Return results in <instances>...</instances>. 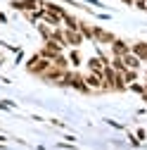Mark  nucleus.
Masks as SVG:
<instances>
[{
  "label": "nucleus",
  "instance_id": "1",
  "mask_svg": "<svg viewBox=\"0 0 147 150\" xmlns=\"http://www.w3.org/2000/svg\"><path fill=\"white\" fill-rule=\"evenodd\" d=\"M128 50H131V41L119 38V36L109 43V55H112V57H121V55H126Z\"/></svg>",
  "mask_w": 147,
  "mask_h": 150
},
{
  "label": "nucleus",
  "instance_id": "2",
  "mask_svg": "<svg viewBox=\"0 0 147 150\" xmlns=\"http://www.w3.org/2000/svg\"><path fill=\"white\" fill-rule=\"evenodd\" d=\"M64 41H66L69 48H81L85 43V36L78 29H64Z\"/></svg>",
  "mask_w": 147,
  "mask_h": 150
},
{
  "label": "nucleus",
  "instance_id": "3",
  "mask_svg": "<svg viewBox=\"0 0 147 150\" xmlns=\"http://www.w3.org/2000/svg\"><path fill=\"white\" fill-rule=\"evenodd\" d=\"M114 38H116V36H114L112 31H107L104 26L95 24V45H109Z\"/></svg>",
  "mask_w": 147,
  "mask_h": 150
},
{
  "label": "nucleus",
  "instance_id": "4",
  "mask_svg": "<svg viewBox=\"0 0 147 150\" xmlns=\"http://www.w3.org/2000/svg\"><path fill=\"white\" fill-rule=\"evenodd\" d=\"M83 76H85V83L90 86L93 93H102V71H88Z\"/></svg>",
  "mask_w": 147,
  "mask_h": 150
},
{
  "label": "nucleus",
  "instance_id": "5",
  "mask_svg": "<svg viewBox=\"0 0 147 150\" xmlns=\"http://www.w3.org/2000/svg\"><path fill=\"white\" fill-rule=\"evenodd\" d=\"M121 60H123L126 69H138V71H140V67H142V60L138 57L135 52H131V50H128L126 55H121Z\"/></svg>",
  "mask_w": 147,
  "mask_h": 150
},
{
  "label": "nucleus",
  "instance_id": "6",
  "mask_svg": "<svg viewBox=\"0 0 147 150\" xmlns=\"http://www.w3.org/2000/svg\"><path fill=\"white\" fill-rule=\"evenodd\" d=\"M85 67H88V71H102L104 69V62H102V57L95 52V55H90V57H85V62H83Z\"/></svg>",
  "mask_w": 147,
  "mask_h": 150
},
{
  "label": "nucleus",
  "instance_id": "7",
  "mask_svg": "<svg viewBox=\"0 0 147 150\" xmlns=\"http://www.w3.org/2000/svg\"><path fill=\"white\" fill-rule=\"evenodd\" d=\"M131 52H135L138 57L147 64V41H133L131 43Z\"/></svg>",
  "mask_w": 147,
  "mask_h": 150
},
{
  "label": "nucleus",
  "instance_id": "8",
  "mask_svg": "<svg viewBox=\"0 0 147 150\" xmlns=\"http://www.w3.org/2000/svg\"><path fill=\"white\" fill-rule=\"evenodd\" d=\"M66 57H69V62H71V69H78V67L85 62V57L81 55V50H78V48H71Z\"/></svg>",
  "mask_w": 147,
  "mask_h": 150
},
{
  "label": "nucleus",
  "instance_id": "9",
  "mask_svg": "<svg viewBox=\"0 0 147 150\" xmlns=\"http://www.w3.org/2000/svg\"><path fill=\"white\" fill-rule=\"evenodd\" d=\"M41 22H45L48 26H62V14H55V12H48V10H43V19Z\"/></svg>",
  "mask_w": 147,
  "mask_h": 150
},
{
  "label": "nucleus",
  "instance_id": "10",
  "mask_svg": "<svg viewBox=\"0 0 147 150\" xmlns=\"http://www.w3.org/2000/svg\"><path fill=\"white\" fill-rule=\"evenodd\" d=\"M78 31L85 36V41H93V43H95V24H90V22H78Z\"/></svg>",
  "mask_w": 147,
  "mask_h": 150
},
{
  "label": "nucleus",
  "instance_id": "11",
  "mask_svg": "<svg viewBox=\"0 0 147 150\" xmlns=\"http://www.w3.org/2000/svg\"><path fill=\"white\" fill-rule=\"evenodd\" d=\"M43 10L55 12V14H62V19H64V14H66V10L62 5H57V3H52V0H43Z\"/></svg>",
  "mask_w": 147,
  "mask_h": 150
},
{
  "label": "nucleus",
  "instance_id": "12",
  "mask_svg": "<svg viewBox=\"0 0 147 150\" xmlns=\"http://www.w3.org/2000/svg\"><path fill=\"white\" fill-rule=\"evenodd\" d=\"M36 31L41 33L43 41H50V38H52V26H48L45 22H43V24H36Z\"/></svg>",
  "mask_w": 147,
  "mask_h": 150
},
{
  "label": "nucleus",
  "instance_id": "13",
  "mask_svg": "<svg viewBox=\"0 0 147 150\" xmlns=\"http://www.w3.org/2000/svg\"><path fill=\"white\" fill-rule=\"evenodd\" d=\"M121 76H123L126 83H133V81L140 79V71H138V69H126V71H121Z\"/></svg>",
  "mask_w": 147,
  "mask_h": 150
},
{
  "label": "nucleus",
  "instance_id": "14",
  "mask_svg": "<svg viewBox=\"0 0 147 150\" xmlns=\"http://www.w3.org/2000/svg\"><path fill=\"white\" fill-rule=\"evenodd\" d=\"M62 26L64 29H78V19H76V17H74V14H64V19H62Z\"/></svg>",
  "mask_w": 147,
  "mask_h": 150
},
{
  "label": "nucleus",
  "instance_id": "15",
  "mask_svg": "<svg viewBox=\"0 0 147 150\" xmlns=\"http://www.w3.org/2000/svg\"><path fill=\"white\" fill-rule=\"evenodd\" d=\"M145 88H147V83L145 81H133V83H128V91H131V93H138V96H142V93H145Z\"/></svg>",
  "mask_w": 147,
  "mask_h": 150
},
{
  "label": "nucleus",
  "instance_id": "16",
  "mask_svg": "<svg viewBox=\"0 0 147 150\" xmlns=\"http://www.w3.org/2000/svg\"><path fill=\"white\" fill-rule=\"evenodd\" d=\"M109 64H112L119 74H121V71H126V64H123V60H121V57H112V62H109Z\"/></svg>",
  "mask_w": 147,
  "mask_h": 150
},
{
  "label": "nucleus",
  "instance_id": "17",
  "mask_svg": "<svg viewBox=\"0 0 147 150\" xmlns=\"http://www.w3.org/2000/svg\"><path fill=\"white\" fill-rule=\"evenodd\" d=\"M128 143H131V148H140L142 141H140L138 136H133V134H128Z\"/></svg>",
  "mask_w": 147,
  "mask_h": 150
},
{
  "label": "nucleus",
  "instance_id": "18",
  "mask_svg": "<svg viewBox=\"0 0 147 150\" xmlns=\"http://www.w3.org/2000/svg\"><path fill=\"white\" fill-rule=\"evenodd\" d=\"M133 7H135V10H140V12H145V10H147V0H135Z\"/></svg>",
  "mask_w": 147,
  "mask_h": 150
},
{
  "label": "nucleus",
  "instance_id": "19",
  "mask_svg": "<svg viewBox=\"0 0 147 150\" xmlns=\"http://www.w3.org/2000/svg\"><path fill=\"white\" fill-rule=\"evenodd\" d=\"M135 136H138L142 143H147V131H145V129H138V131H135Z\"/></svg>",
  "mask_w": 147,
  "mask_h": 150
},
{
  "label": "nucleus",
  "instance_id": "20",
  "mask_svg": "<svg viewBox=\"0 0 147 150\" xmlns=\"http://www.w3.org/2000/svg\"><path fill=\"white\" fill-rule=\"evenodd\" d=\"M104 124H109L112 129H126L123 124H119V122H114V119H104Z\"/></svg>",
  "mask_w": 147,
  "mask_h": 150
},
{
  "label": "nucleus",
  "instance_id": "21",
  "mask_svg": "<svg viewBox=\"0 0 147 150\" xmlns=\"http://www.w3.org/2000/svg\"><path fill=\"white\" fill-rule=\"evenodd\" d=\"M95 17L102 19V22H109V19H112V14H107V12H100V14H95Z\"/></svg>",
  "mask_w": 147,
  "mask_h": 150
},
{
  "label": "nucleus",
  "instance_id": "22",
  "mask_svg": "<svg viewBox=\"0 0 147 150\" xmlns=\"http://www.w3.org/2000/svg\"><path fill=\"white\" fill-rule=\"evenodd\" d=\"M85 3H90V5H95V7H104V5L100 3V0H85Z\"/></svg>",
  "mask_w": 147,
  "mask_h": 150
},
{
  "label": "nucleus",
  "instance_id": "23",
  "mask_svg": "<svg viewBox=\"0 0 147 150\" xmlns=\"http://www.w3.org/2000/svg\"><path fill=\"white\" fill-rule=\"evenodd\" d=\"M0 24H7V14H3V12H0Z\"/></svg>",
  "mask_w": 147,
  "mask_h": 150
},
{
  "label": "nucleus",
  "instance_id": "24",
  "mask_svg": "<svg viewBox=\"0 0 147 150\" xmlns=\"http://www.w3.org/2000/svg\"><path fill=\"white\" fill-rule=\"evenodd\" d=\"M121 3H123V5H128V7H133V3H135V0H121Z\"/></svg>",
  "mask_w": 147,
  "mask_h": 150
}]
</instances>
